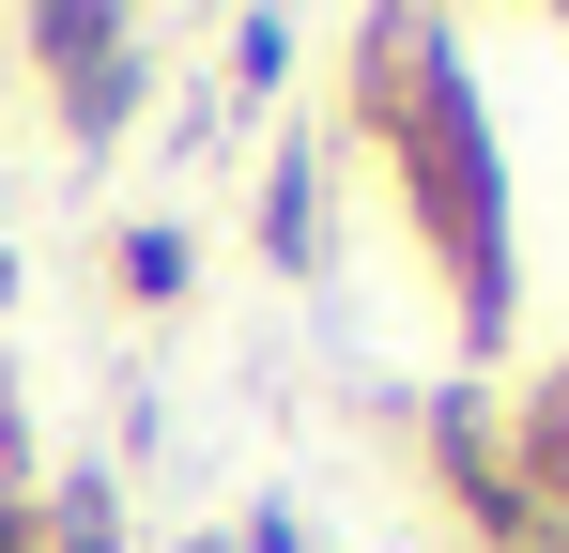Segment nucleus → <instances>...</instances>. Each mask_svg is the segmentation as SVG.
Segmentation results:
<instances>
[{
  "label": "nucleus",
  "instance_id": "nucleus-1",
  "mask_svg": "<svg viewBox=\"0 0 569 553\" xmlns=\"http://www.w3.org/2000/svg\"><path fill=\"white\" fill-rule=\"evenodd\" d=\"M355 123L385 154V200L416 215V247L447 262V308L492 354L508 339V170H492V123H477V78L447 62L431 16H370L355 31Z\"/></svg>",
  "mask_w": 569,
  "mask_h": 553
},
{
  "label": "nucleus",
  "instance_id": "nucleus-2",
  "mask_svg": "<svg viewBox=\"0 0 569 553\" xmlns=\"http://www.w3.org/2000/svg\"><path fill=\"white\" fill-rule=\"evenodd\" d=\"M16 47L47 62V108H62L78 154H108V139L139 123V92H154V31H139V16H93V0H47Z\"/></svg>",
  "mask_w": 569,
  "mask_h": 553
},
{
  "label": "nucleus",
  "instance_id": "nucleus-3",
  "mask_svg": "<svg viewBox=\"0 0 569 553\" xmlns=\"http://www.w3.org/2000/svg\"><path fill=\"white\" fill-rule=\"evenodd\" d=\"M262 262L323 276V154H278V184H262Z\"/></svg>",
  "mask_w": 569,
  "mask_h": 553
},
{
  "label": "nucleus",
  "instance_id": "nucleus-4",
  "mask_svg": "<svg viewBox=\"0 0 569 553\" xmlns=\"http://www.w3.org/2000/svg\"><path fill=\"white\" fill-rule=\"evenodd\" d=\"M108 276H123L139 308H186V276H200V247H186V231H170V215H123V231H108Z\"/></svg>",
  "mask_w": 569,
  "mask_h": 553
},
{
  "label": "nucleus",
  "instance_id": "nucleus-5",
  "mask_svg": "<svg viewBox=\"0 0 569 553\" xmlns=\"http://www.w3.org/2000/svg\"><path fill=\"white\" fill-rule=\"evenodd\" d=\"M47 507V553H123V523H108V476H62V492H31Z\"/></svg>",
  "mask_w": 569,
  "mask_h": 553
},
{
  "label": "nucleus",
  "instance_id": "nucleus-6",
  "mask_svg": "<svg viewBox=\"0 0 569 553\" xmlns=\"http://www.w3.org/2000/svg\"><path fill=\"white\" fill-rule=\"evenodd\" d=\"M231 78H247V92L292 78V16H247V31H231Z\"/></svg>",
  "mask_w": 569,
  "mask_h": 553
},
{
  "label": "nucleus",
  "instance_id": "nucleus-7",
  "mask_svg": "<svg viewBox=\"0 0 569 553\" xmlns=\"http://www.w3.org/2000/svg\"><path fill=\"white\" fill-rule=\"evenodd\" d=\"M47 476H0V553H47V507H31Z\"/></svg>",
  "mask_w": 569,
  "mask_h": 553
},
{
  "label": "nucleus",
  "instance_id": "nucleus-8",
  "mask_svg": "<svg viewBox=\"0 0 569 553\" xmlns=\"http://www.w3.org/2000/svg\"><path fill=\"white\" fill-rule=\"evenodd\" d=\"M231 553H308V523H292V507H247V523H231Z\"/></svg>",
  "mask_w": 569,
  "mask_h": 553
}]
</instances>
